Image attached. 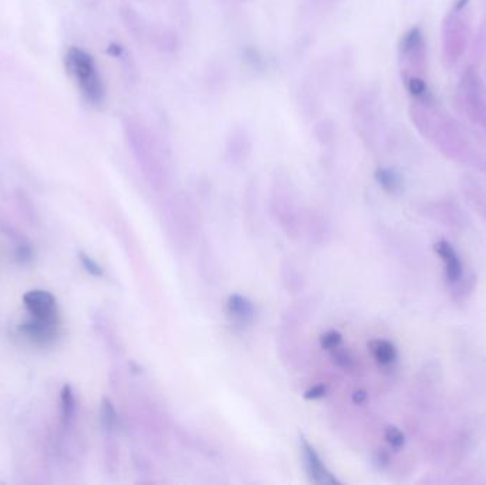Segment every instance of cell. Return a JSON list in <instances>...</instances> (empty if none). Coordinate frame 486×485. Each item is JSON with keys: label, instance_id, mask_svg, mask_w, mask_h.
Returning <instances> with one entry per match:
<instances>
[{"label": "cell", "instance_id": "cell-1", "mask_svg": "<svg viewBox=\"0 0 486 485\" xmlns=\"http://www.w3.org/2000/svg\"><path fill=\"white\" fill-rule=\"evenodd\" d=\"M410 117L418 132L448 158L462 163L475 160L476 151L466 134L450 114L439 108L435 99L428 102L413 100Z\"/></svg>", "mask_w": 486, "mask_h": 485}, {"label": "cell", "instance_id": "cell-2", "mask_svg": "<svg viewBox=\"0 0 486 485\" xmlns=\"http://www.w3.org/2000/svg\"><path fill=\"white\" fill-rule=\"evenodd\" d=\"M123 131L132 157L145 178L154 187H162L167 180V164L157 135L137 117H127L123 123Z\"/></svg>", "mask_w": 486, "mask_h": 485}, {"label": "cell", "instance_id": "cell-3", "mask_svg": "<svg viewBox=\"0 0 486 485\" xmlns=\"http://www.w3.org/2000/svg\"><path fill=\"white\" fill-rule=\"evenodd\" d=\"M64 66L83 99L93 107H101L107 99V88L94 57L82 47L71 46L66 51Z\"/></svg>", "mask_w": 486, "mask_h": 485}, {"label": "cell", "instance_id": "cell-4", "mask_svg": "<svg viewBox=\"0 0 486 485\" xmlns=\"http://www.w3.org/2000/svg\"><path fill=\"white\" fill-rule=\"evenodd\" d=\"M470 3L471 0H455L441 26V56L444 64L452 69L466 53L470 43Z\"/></svg>", "mask_w": 486, "mask_h": 485}, {"label": "cell", "instance_id": "cell-5", "mask_svg": "<svg viewBox=\"0 0 486 485\" xmlns=\"http://www.w3.org/2000/svg\"><path fill=\"white\" fill-rule=\"evenodd\" d=\"M120 19L134 40L164 54H173L180 49V38L172 29L154 23L130 5H121Z\"/></svg>", "mask_w": 486, "mask_h": 485}, {"label": "cell", "instance_id": "cell-6", "mask_svg": "<svg viewBox=\"0 0 486 485\" xmlns=\"http://www.w3.org/2000/svg\"><path fill=\"white\" fill-rule=\"evenodd\" d=\"M353 123L359 137L367 147H376L382 132V107L380 95L363 91L353 104Z\"/></svg>", "mask_w": 486, "mask_h": 485}, {"label": "cell", "instance_id": "cell-7", "mask_svg": "<svg viewBox=\"0 0 486 485\" xmlns=\"http://www.w3.org/2000/svg\"><path fill=\"white\" fill-rule=\"evenodd\" d=\"M458 97L466 119L486 130V86L476 66H468L463 70L458 84Z\"/></svg>", "mask_w": 486, "mask_h": 485}, {"label": "cell", "instance_id": "cell-8", "mask_svg": "<svg viewBox=\"0 0 486 485\" xmlns=\"http://www.w3.org/2000/svg\"><path fill=\"white\" fill-rule=\"evenodd\" d=\"M398 59L402 79L406 77L425 79L428 73V50L421 27H411L402 36L398 46Z\"/></svg>", "mask_w": 486, "mask_h": 485}, {"label": "cell", "instance_id": "cell-9", "mask_svg": "<svg viewBox=\"0 0 486 485\" xmlns=\"http://www.w3.org/2000/svg\"><path fill=\"white\" fill-rule=\"evenodd\" d=\"M300 449L304 461V469L310 481L315 484H340V481L328 471L316 450L308 444L306 438L300 440Z\"/></svg>", "mask_w": 486, "mask_h": 485}, {"label": "cell", "instance_id": "cell-10", "mask_svg": "<svg viewBox=\"0 0 486 485\" xmlns=\"http://www.w3.org/2000/svg\"><path fill=\"white\" fill-rule=\"evenodd\" d=\"M252 151V139L246 128L243 127H233L229 131V135L225 144V155L226 160L232 165L243 164Z\"/></svg>", "mask_w": 486, "mask_h": 485}, {"label": "cell", "instance_id": "cell-11", "mask_svg": "<svg viewBox=\"0 0 486 485\" xmlns=\"http://www.w3.org/2000/svg\"><path fill=\"white\" fill-rule=\"evenodd\" d=\"M23 303L26 309L33 315V318L56 320L57 310H56V298L47 292V290L34 289L25 294Z\"/></svg>", "mask_w": 486, "mask_h": 485}, {"label": "cell", "instance_id": "cell-12", "mask_svg": "<svg viewBox=\"0 0 486 485\" xmlns=\"http://www.w3.org/2000/svg\"><path fill=\"white\" fill-rule=\"evenodd\" d=\"M434 250L445 263V274H446L448 281L452 283L458 282L462 278L463 268H462V262L457 254V250L454 249V246L446 241H438L434 245Z\"/></svg>", "mask_w": 486, "mask_h": 485}, {"label": "cell", "instance_id": "cell-13", "mask_svg": "<svg viewBox=\"0 0 486 485\" xmlns=\"http://www.w3.org/2000/svg\"><path fill=\"white\" fill-rule=\"evenodd\" d=\"M56 320L34 318L33 320L21 326V332L34 342L46 343L56 336Z\"/></svg>", "mask_w": 486, "mask_h": 485}, {"label": "cell", "instance_id": "cell-14", "mask_svg": "<svg viewBox=\"0 0 486 485\" xmlns=\"http://www.w3.org/2000/svg\"><path fill=\"white\" fill-rule=\"evenodd\" d=\"M368 351H370L374 360L381 366L393 364L397 360V347L388 340L374 339L368 342Z\"/></svg>", "mask_w": 486, "mask_h": 485}, {"label": "cell", "instance_id": "cell-15", "mask_svg": "<svg viewBox=\"0 0 486 485\" xmlns=\"http://www.w3.org/2000/svg\"><path fill=\"white\" fill-rule=\"evenodd\" d=\"M228 310L230 315L242 322H250L255 318V306L247 298L241 295H232L228 299Z\"/></svg>", "mask_w": 486, "mask_h": 485}, {"label": "cell", "instance_id": "cell-16", "mask_svg": "<svg viewBox=\"0 0 486 485\" xmlns=\"http://www.w3.org/2000/svg\"><path fill=\"white\" fill-rule=\"evenodd\" d=\"M376 180L384 191L390 193H396L401 191L404 185L401 174L393 168H387V167H381L376 171Z\"/></svg>", "mask_w": 486, "mask_h": 485}, {"label": "cell", "instance_id": "cell-17", "mask_svg": "<svg viewBox=\"0 0 486 485\" xmlns=\"http://www.w3.org/2000/svg\"><path fill=\"white\" fill-rule=\"evenodd\" d=\"M62 418H63V424L64 427H67L70 424V421L74 417V412H75V400H74V394H73V389L70 384L63 386L62 389Z\"/></svg>", "mask_w": 486, "mask_h": 485}, {"label": "cell", "instance_id": "cell-18", "mask_svg": "<svg viewBox=\"0 0 486 485\" xmlns=\"http://www.w3.org/2000/svg\"><path fill=\"white\" fill-rule=\"evenodd\" d=\"M100 420L101 425L104 427V430L111 431L115 429L117 425V412L114 409V404L104 397L101 401V409H100Z\"/></svg>", "mask_w": 486, "mask_h": 485}, {"label": "cell", "instance_id": "cell-19", "mask_svg": "<svg viewBox=\"0 0 486 485\" xmlns=\"http://www.w3.org/2000/svg\"><path fill=\"white\" fill-rule=\"evenodd\" d=\"M384 436H385L387 442L390 444L391 447L396 449V450H397V449H401L402 445L405 444V436H404V433H402L400 429H397L396 425H388L387 429H385Z\"/></svg>", "mask_w": 486, "mask_h": 485}, {"label": "cell", "instance_id": "cell-20", "mask_svg": "<svg viewBox=\"0 0 486 485\" xmlns=\"http://www.w3.org/2000/svg\"><path fill=\"white\" fill-rule=\"evenodd\" d=\"M343 340V336L336 332V331H328L320 336V346L326 351H335V348L340 347Z\"/></svg>", "mask_w": 486, "mask_h": 485}, {"label": "cell", "instance_id": "cell-21", "mask_svg": "<svg viewBox=\"0 0 486 485\" xmlns=\"http://www.w3.org/2000/svg\"><path fill=\"white\" fill-rule=\"evenodd\" d=\"M79 257H80V262H82L83 268L87 270L90 275H93V276H103L104 275L103 266L97 263L93 258H90L87 254H84V252H80Z\"/></svg>", "mask_w": 486, "mask_h": 485}, {"label": "cell", "instance_id": "cell-22", "mask_svg": "<svg viewBox=\"0 0 486 485\" xmlns=\"http://www.w3.org/2000/svg\"><path fill=\"white\" fill-rule=\"evenodd\" d=\"M333 352H335V353H333V359L336 360V363H337L340 367H343V368H352V367H353L354 360H353V357L350 356L347 352L340 351V347L335 348Z\"/></svg>", "mask_w": 486, "mask_h": 485}, {"label": "cell", "instance_id": "cell-23", "mask_svg": "<svg viewBox=\"0 0 486 485\" xmlns=\"http://www.w3.org/2000/svg\"><path fill=\"white\" fill-rule=\"evenodd\" d=\"M340 2V0H308V3L312 5L313 9L319 12H328L335 9V6Z\"/></svg>", "mask_w": 486, "mask_h": 485}, {"label": "cell", "instance_id": "cell-24", "mask_svg": "<svg viewBox=\"0 0 486 485\" xmlns=\"http://www.w3.org/2000/svg\"><path fill=\"white\" fill-rule=\"evenodd\" d=\"M16 258L19 262H22V263L29 262L33 258L32 248L29 245H21L16 250Z\"/></svg>", "mask_w": 486, "mask_h": 485}, {"label": "cell", "instance_id": "cell-25", "mask_svg": "<svg viewBox=\"0 0 486 485\" xmlns=\"http://www.w3.org/2000/svg\"><path fill=\"white\" fill-rule=\"evenodd\" d=\"M324 394H326V387L323 384H317V386L312 387V389H308L304 393V399H307V400H317V399H321Z\"/></svg>", "mask_w": 486, "mask_h": 485}, {"label": "cell", "instance_id": "cell-26", "mask_svg": "<svg viewBox=\"0 0 486 485\" xmlns=\"http://www.w3.org/2000/svg\"><path fill=\"white\" fill-rule=\"evenodd\" d=\"M365 400H367V393L363 392V390H359V392H356V393L353 394V401H354L356 404H363Z\"/></svg>", "mask_w": 486, "mask_h": 485}, {"label": "cell", "instance_id": "cell-27", "mask_svg": "<svg viewBox=\"0 0 486 485\" xmlns=\"http://www.w3.org/2000/svg\"><path fill=\"white\" fill-rule=\"evenodd\" d=\"M228 2H236V3H245V2H249V0H228Z\"/></svg>", "mask_w": 486, "mask_h": 485}, {"label": "cell", "instance_id": "cell-28", "mask_svg": "<svg viewBox=\"0 0 486 485\" xmlns=\"http://www.w3.org/2000/svg\"><path fill=\"white\" fill-rule=\"evenodd\" d=\"M485 132H486V130H485Z\"/></svg>", "mask_w": 486, "mask_h": 485}]
</instances>
